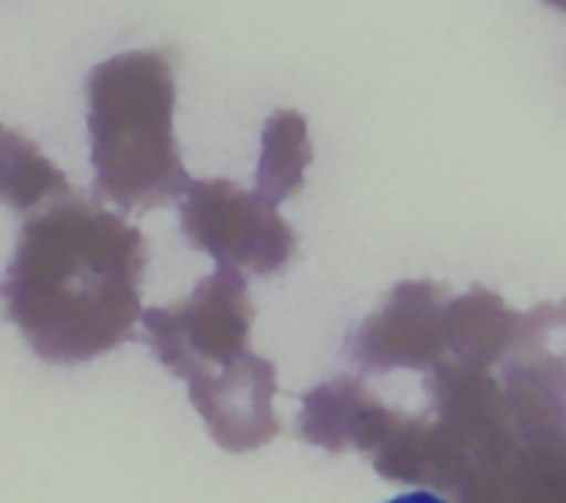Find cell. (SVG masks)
I'll use <instances>...</instances> for the list:
<instances>
[{
	"instance_id": "52a82bcc",
	"label": "cell",
	"mask_w": 566,
	"mask_h": 503,
	"mask_svg": "<svg viewBox=\"0 0 566 503\" xmlns=\"http://www.w3.org/2000/svg\"><path fill=\"white\" fill-rule=\"evenodd\" d=\"M188 398L202 418L210 440L230 453L269 446L282 431L274 409L276 365L247 352L230 365L186 381Z\"/></svg>"
},
{
	"instance_id": "8992f818",
	"label": "cell",
	"mask_w": 566,
	"mask_h": 503,
	"mask_svg": "<svg viewBox=\"0 0 566 503\" xmlns=\"http://www.w3.org/2000/svg\"><path fill=\"white\" fill-rule=\"evenodd\" d=\"M446 282L403 280L385 293L379 307L357 326L348 340V359L365 376L392 370H434L451 359L448 348Z\"/></svg>"
},
{
	"instance_id": "30bf717a",
	"label": "cell",
	"mask_w": 566,
	"mask_h": 503,
	"mask_svg": "<svg viewBox=\"0 0 566 503\" xmlns=\"http://www.w3.org/2000/svg\"><path fill=\"white\" fill-rule=\"evenodd\" d=\"M313 160V142L304 114L293 108L274 111L260 136V160L254 171V191L280 205L302 193L307 166Z\"/></svg>"
},
{
	"instance_id": "277c9868",
	"label": "cell",
	"mask_w": 566,
	"mask_h": 503,
	"mask_svg": "<svg viewBox=\"0 0 566 503\" xmlns=\"http://www.w3.org/2000/svg\"><path fill=\"white\" fill-rule=\"evenodd\" d=\"M254 304L241 271L216 269L186 298L144 310L149 348L175 379L210 374L252 352Z\"/></svg>"
},
{
	"instance_id": "4fadbf2b",
	"label": "cell",
	"mask_w": 566,
	"mask_h": 503,
	"mask_svg": "<svg viewBox=\"0 0 566 503\" xmlns=\"http://www.w3.org/2000/svg\"><path fill=\"white\" fill-rule=\"evenodd\" d=\"M547 6H553V9H558V11H566V0H545Z\"/></svg>"
},
{
	"instance_id": "6da1fadb",
	"label": "cell",
	"mask_w": 566,
	"mask_h": 503,
	"mask_svg": "<svg viewBox=\"0 0 566 503\" xmlns=\"http://www.w3.org/2000/svg\"><path fill=\"white\" fill-rule=\"evenodd\" d=\"M426 392L370 457L381 479L451 503H566V354L539 343L497 370L446 359Z\"/></svg>"
},
{
	"instance_id": "5bb4252c",
	"label": "cell",
	"mask_w": 566,
	"mask_h": 503,
	"mask_svg": "<svg viewBox=\"0 0 566 503\" xmlns=\"http://www.w3.org/2000/svg\"><path fill=\"white\" fill-rule=\"evenodd\" d=\"M562 329H566V298H564V318H562Z\"/></svg>"
},
{
	"instance_id": "7a4b0ae2",
	"label": "cell",
	"mask_w": 566,
	"mask_h": 503,
	"mask_svg": "<svg viewBox=\"0 0 566 503\" xmlns=\"http://www.w3.org/2000/svg\"><path fill=\"white\" fill-rule=\"evenodd\" d=\"M147 241L94 199L66 193L28 216L0 282L6 318L39 359L92 363L142 321Z\"/></svg>"
},
{
	"instance_id": "9c48e42d",
	"label": "cell",
	"mask_w": 566,
	"mask_h": 503,
	"mask_svg": "<svg viewBox=\"0 0 566 503\" xmlns=\"http://www.w3.org/2000/svg\"><path fill=\"white\" fill-rule=\"evenodd\" d=\"M398 407H387L359 376H335L302 396L296 434L329 453L359 451L365 457L385 442Z\"/></svg>"
},
{
	"instance_id": "7c38bea8",
	"label": "cell",
	"mask_w": 566,
	"mask_h": 503,
	"mask_svg": "<svg viewBox=\"0 0 566 503\" xmlns=\"http://www.w3.org/2000/svg\"><path fill=\"white\" fill-rule=\"evenodd\" d=\"M385 503H451V501H446V497L434 495V492L415 490V492H403V495L390 497V501H385Z\"/></svg>"
},
{
	"instance_id": "5b68a950",
	"label": "cell",
	"mask_w": 566,
	"mask_h": 503,
	"mask_svg": "<svg viewBox=\"0 0 566 503\" xmlns=\"http://www.w3.org/2000/svg\"><path fill=\"white\" fill-rule=\"evenodd\" d=\"M182 235L221 269L280 274L296 258L298 238L274 202L232 180H193L180 199Z\"/></svg>"
},
{
	"instance_id": "3957f363",
	"label": "cell",
	"mask_w": 566,
	"mask_h": 503,
	"mask_svg": "<svg viewBox=\"0 0 566 503\" xmlns=\"http://www.w3.org/2000/svg\"><path fill=\"white\" fill-rule=\"evenodd\" d=\"M86 103L94 180L108 202L149 210L186 197L193 180L177 147V81L166 50L99 61L86 77Z\"/></svg>"
},
{
	"instance_id": "8fae6325",
	"label": "cell",
	"mask_w": 566,
	"mask_h": 503,
	"mask_svg": "<svg viewBox=\"0 0 566 503\" xmlns=\"http://www.w3.org/2000/svg\"><path fill=\"white\" fill-rule=\"evenodd\" d=\"M66 193L70 180L36 142L0 125V202L17 213H36Z\"/></svg>"
},
{
	"instance_id": "ba28073f",
	"label": "cell",
	"mask_w": 566,
	"mask_h": 503,
	"mask_svg": "<svg viewBox=\"0 0 566 503\" xmlns=\"http://www.w3.org/2000/svg\"><path fill=\"white\" fill-rule=\"evenodd\" d=\"M562 302H542L528 313L514 310L497 291L473 285L448 304V348L451 359L497 370L525 346L545 343L562 329Z\"/></svg>"
}]
</instances>
